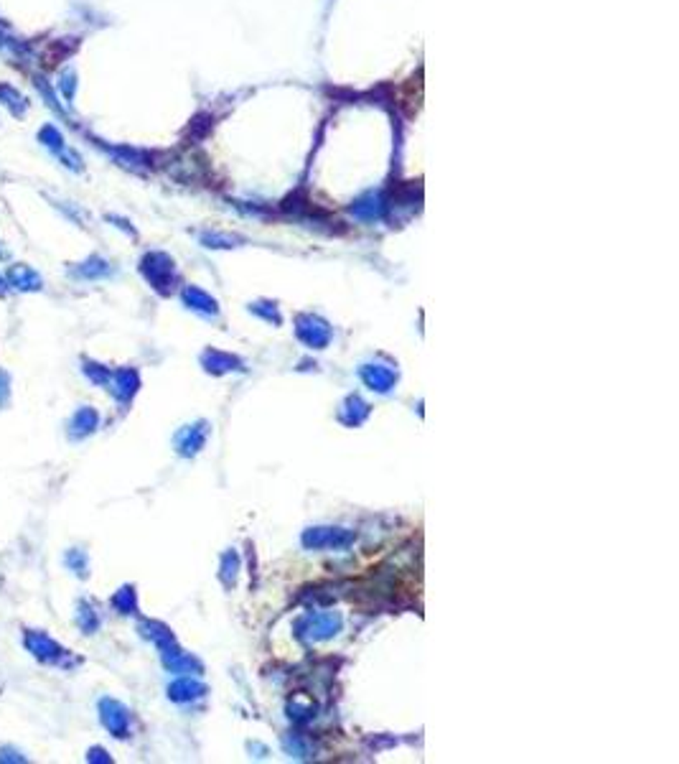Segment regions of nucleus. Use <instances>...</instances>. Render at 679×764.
<instances>
[{"label":"nucleus","mask_w":679,"mask_h":764,"mask_svg":"<svg viewBox=\"0 0 679 764\" xmlns=\"http://www.w3.org/2000/svg\"><path fill=\"white\" fill-rule=\"evenodd\" d=\"M140 270L148 275V280H151L156 288H163L171 278H173V263H171L169 255H163V252H151V255L143 257Z\"/></svg>","instance_id":"1"},{"label":"nucleus","mask_w":679,"mask_h":764,"mask_svg":"<svg viewBox=\"0 0 679 764\" xmlns=\"http://www.w3.org/2000/svg\"><path fill=\"white\" fill-rule=\"evenodd\" d=\"M97 146L105 148L110 156H115L128 169H148L151 166V156L146 151H138V148H128V146H105L102 140H97Z\"/></svg>","instance_id":"2"},{"label":"nucleus","mask_w":679,"mask_h":764,"mask_svg":"<svg viewBox=\"0 0 679 764\" xmlns=\"http://www.w3.org/2000/svg\"><path fill=\"white\" fill-rule=\"evenodd\" d=\"M0 105L6 107L13 117H24L29 112V97L21 89L13 87V84L0 82Z\"/></svg>","instance_id":"3"},{"label":"nucleus","mask_w":679,"mask_h":764,"mask_svg":"<svg viewBox=\"0 0 679 764\" xmlns=\"http://www.w3.org/2000/svg\"><path fill=\"white\" fill-rule=\"evenodd\" d=\"M8 286H16L21 288V291H39L44 283H41V275L36 273L34 268H29V265H13L11 270H8Z\"/></svg>","instance_id":"4"},{"label":"nucleus","mask_w":679,"mask_h":764,"mask_svg":"<svg viewBox=\"0 0 679 764\" xmlns=\"http://www.w3.org/2000/svg\"><path fill=\"white\" fill-rule=\"evenodd\" d=\"M26 648H29L39 660H44V663H51V660H56L59 655H61V650H59L46 635H41V632H29V637H26Z\"/></svg>","instance_id":"5"},{"label":"nucleus","mask_w":679,"mask_h":764,"mask_svg":"<svg viewBox=\"0 0 679 764\" xmlns=\"http://www.w3.org/2000/svg\"><path fill=\"white\" fill-rule=\"evenodd\" d=\"M39 143L44 148H49L54 156H59V153H64L66 148H69L66 146L64 135H61V130H59L56 125H44V128L39 130Z\"/></svg>","instance_id":"6"},{"label":"nucleus","mask_w":679,"mask_h":764,"mask_svg":"<svg viewBox=\"0 0 679 764\" xmlns=\"http://www.w3.org/2000/svg\"><path fill=\"white\" fill-rule=\"evenodd\" d=\"M34 87L39 89V94H41V97L46 99V107H51V110L56 112V115L66 117V107L61 105V102H59L56 92H54V89H51V84H49V79H46V76L36 74V76H34Z\"/></svg>","instance_id":"7"},{"label":"nucleus","mask_w":679,"mask_h":764,"mask_svg":"<svg viewBox=\"0 0 679 764\" xmlns=\"http://www.w3.org/2000/svg\"><path fill=\"white\" fill-rule=\"evenodd\" d=\"M56 89H59V94H61V97L66 99V105H71V102H74V94H76V71L71 69V66H66V69L59 71Z\"/></svg>","instance_id":"8"},{"label":"nucleus","mask_w":679,"mask_h":764,"mask_svg":"<svg viewBox=\"0 0 679 764\" xmlns=\"http://www.w3.org/2000/svg\"><path fill=\"white\" fill-rule=\"evenodd\" d=\"M74 273L81 275V278H102V275L110 273V268H107V263L102 257H89L87 263H81Z\"/></svg>","instance_id":"9"},{"label":"nucleus","mask_w":679,"mask_h":764,"mask_svg":"<svg viewBox=\"0 0 679 764\" xmlns=\"http://www.w3.org/2000/svg\"><path fill=\"white\" fill-rule=\"evenodd\" d=\"M94 426H97V413H94V410H87V408H84L81 413H76L74 423H71V428H74L71 433H74V436H79V433L84 436V433H89Z\"/></svg>","instance_id":"10"},{"label":"nucleus","mask_w":679,"mask_h":764,"mask_svg":"<svg viewBox=\"0 0 679 764\" xmlns=\"http://www.w3.org/2000/svg\"><path fill=\"white\" fill-rule=\"evenodd\" d=\"M354 212H356V214H359V217H366V219H372V217H377V214H379V199H377V197H366V199H361L359 204L354 207Z\"/></svg>","instance_id":"11"},{"label":"nucleus","mask_w":679,"mask_h":764,"mask_svg":"<svg viewBox=\"0 0 679 764\" xmlns=\"http://www.w3.org/2000/svg\"><path fill=\"white\" fill-rule=\"evenodd\" d=\"M8 374L6 372H0V405H6L8 403Z\"/></svg>","instance_id":"12"},{"label":"nucleus","mask_w":679,"mask_h":764,"mask_svg":"<svg viewBox=\"0 0 679 764\" xmlns=\"http://www.w3.org/2000/svg\"><path fill=\"white\" fill-rule=\"evenodd\" d=\"M6 291H8V280L0 275V293H6Z\"/></svg>","instance_id":"13"},{"label":"nucleus","mask_w":679,"mask_h":764,"mask_svg":"<svg viewBox=\"0 0 679 764\" xmlns=\"http://www.w3.org/2000/svg\"><path fill=\"white\" fill-rule=\"evenodd\" d=\"M0 255H3V250H0Z\"/></svg>","instance_id":"14"}]
</instances>
